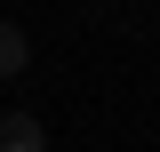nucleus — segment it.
Instances as JSON below:
<instances>
[{"instance_id": "obj_1", "label": "nucleus", "mask_w": 160, "mask_h": 152, "mask_svg": "<svg viewBox=\"0 0 160 152\" xmlns=\"http://www.w3.org/2000/svg\"><path fill=\"white\" fill-rule=\"evenodd\" d=\"M0 152H48V128L32 112H0Z\"/></svg>"}, {"instance_id": "obj_2", "label": "nucleus", "mask_w": 160, "mask_h": 152, "mask_svg": "<svg viewBox=\"0 0 160 152\" xmlns=\"http://www.w3.org/2000/svg\"><path fill=\"white\" fill-rule=\"evenodd\" d=\"M24 64H32V40H24V32H16L8 16H0V80H16Z\"/></svg>"}]
</instances>
